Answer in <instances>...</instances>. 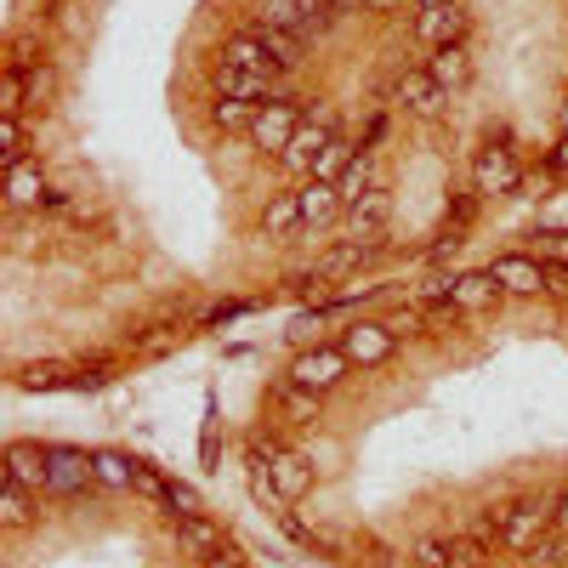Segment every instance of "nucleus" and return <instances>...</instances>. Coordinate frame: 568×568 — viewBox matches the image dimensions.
I'll return each instance as SVG.
<instances>
[{"mask_svg":"<svg viewBox=\"0 0 568 568\" xmlns=\"http://www.w3.org/2000/svg\"><path fill=\"white\" fill-rule=\"evenodd\" d=\"M449 296H455V307H460V313H484V307H495L506 291L495 284V273L484 267V273H460V278L449 284Z\"/></svg>","mask_w":568,"mask_h":568,"instance_id":"17","label":"nucleus"},{"mask_svg":"<svg viewBox=\"0 0 568 568\" xmlns=\"http://www.w3.org/2000/svg\"><path fill=\"white\" fill-rule=\"evenodd\" d=\"M23 91H29V109L52 103V91H58V74H52V63H34V69L23 74Z\"/></svg>","mask_w":568,"mask_h":568,"instance_id":"34","label":"nucleus"},{"mask_svg":"<svg viewBox=\"0 0 568 568\" xmlns=\"http://www.w3.org/2000/svg\"><path fill=\"white\" fill-rule=\"evenodd\" d=\"M23 160V120H0V165H18Z\"/></svg>","mask_w":568,"mask_h":568,"instance_id":"35","label":"nucleus"},{"mask_svg":"<svg viewBox=\"0 0 568 568\" xmlns=\"http://www.w3.org/2000/svg\"><path fill=\"white\" fill-rule=\"evenodd\" d=\"M29 495L34 489H23V484H12V478H0V524H7V529H23L29 524Z\"/></svg>","mask_w":568,"mask_h":568,"instance_id":"29","label":"nucleus"},{"mask_svg":"<svg viewBox=\"0 0 568 568\" xmlns=\"http://www.w3.org/2000/svg\"><path fill=\"white\" fill-rule=\"evenodd\" d=\"M171 529H176V546H182L187 557H200V562H205V557H216V551L227 546V535L211 524L205 511H194V517H171Z\"/></svg>","mask_w":568,"mask_h":568,"instance_id":"12","label":"nucleus"},{"mask_svg":"<svg viewBox=\"0 0 568 568\" xmlns=\"http://www.w3.org/2000/svg\"><path fill=\"white\" fill-rule=\"evenodd\" d=\"M336 187H342V205H358L364 194H375V187H382V182H375V154L358 149V154L347 160V171L336 176Z\"/></svg>","mask_w":568,"mask_h":568,"instance_id":"24","label":"nucleus"},{"mask_svg":"<svg viewBox=\"0 0 568 568\" xmlns=\"http://www.w3.org/2000/svg\"><path fill=\"white\" fill-rule=\"evenodd\" d=\"M524 187V165H517V154L511 149H478V160H471V194H517Z\"/></svg>","mask_w":568,"mask_h":568,"instance_id":"5","label":"nucleus"},{"mask_svg":"<svg viewBox=\"0 0 568 568\" xmlns=\"http://www.w3.org/2000/svg\"><path fill=\"white\" fill-rule=\"evenodd\" d=\"M415 568H455V535H433V540H420L415 546Z\"/></svg>","mask_w":568,"mask_h":568,"instance_id":"33","label":"nucleus"},{"mask_svg":"<svg viewBox=\"0 0 568 568\" xmlns=\"http://www.w3.org/2000/svg\"><path fill=\"white\" fill-rule=\"evenodd\" d=\"M393 347H398V336L387 329V318H353L342 329V353L353 358V369H382L393 358Z\"/></svg>","mask_w":568,"mask_h":568,"instance_id":"3","label":"nucleus"},{"mask_svg":"<svg viewBox=\"0 0 568 568\" xmlns=\"http://www.w3.org/2000/svg\"><path fill=\"white\" fill-rule=\"evenodd\" d=\"M540 262H568V233H546V240H540Z\"/></svg>","mask_w":568,"mask_h":568,"instance_id":"40","label":"nucleus"},{"mask_svg":"<svg viewBox=\"0 0 568 568\" xmlns=\"http://www.w3.org/2000/svg\"><path fill=\"white\" fill-rule=\"evenodd\" d=\"M251 23H262V29H284V34H296L302 45L313 40V29H307V12L296 7V0H256Z\"/></svg>","mask_w":568,"mask_h":568,"instance_id":"20","label":"nucleus"},{"mask_svg":"<svg viewBox=\"0 0 568 568\" xmlns=\"http://www.w3.org/2000/svg\"><path fill=\"white\" fill-rule=\"evenodd\" d=\"M256 109H262V103L216 98V103H211V125H216V131H245V136H251V125H256Z\"/></svg>","mask_w":568,"mask_h":568,"instance_id":"26","label":"nucleus"},{"mask_svg":"<svg viewBox=\"0 0 568 568\" xmlns=\"http://www.w3.org/2000/svg\"><path fill=\"white\" fill-rule=\"evenodd\" d=\"M546 296L568 302V262H546Z\"/></svg>","mask_w":568,"mask_h":568,"instance_id":"39","label":"nucleus"},{"mask_svg":"<svg viewBox=\"0 0 568 568\" xmlns=\"http://www.w3.org/2000/svg\"><path fill=\"white\" fill-rule=\"evenodd\" d=\"M433 7H455V0H420V12H433Z\"/></svg>","mask_w":568,"mask_h":568,"instance_id":"44","label":"nucleus"},{"mask_svg":"<svg viewBox=\"0 0 568 568\" xmlns=\"http://www.w3.org/2000/svg\"><path fill=\"white\" fill-rule=\"evenodd\" d=\"M393 7V0H369V12H387Z\"/></svg>","mask_w":568,"mask_h":568,"instance_id":"45","label":"nucleus"},{"mask_svg":"<svg viewBox=\"0 0 568 568\" xmlns=\"http://www.w3.org/2000/svg\"><path fill=\"white\" fill-rule=\"evenodd\" d=\"M45 471H52V460H45L40 444H12V449H7V471H0V478H12V484L45 495Z\"/></svg>","mask_w":568,"mask_h":568,"instance_id":"14","label":"nucleus"},{"mask_svg":"<svg viewBox=\"0 0 568 568\" xmlns=\"http://www.w3.org/2000/svg\"><path fill=\"white\" fill-rule=\"evenodd\" d=\"M353 154H358V149H353V142H347V136L336 131V136H329V149H324V160L313 165V176H324V182H336V176L347 171V160H353Z\"/></svg>","mask_w":568,"mask_h":568,"instance_id":"32","label":"nucleus"},{"mask_svg":"<svg viewBox=\"0 0 568 568\" xmlns=\"http://www.w3.org/2000/svg\"><path fill=\"white\" fill-rule=\"evenodd\" d=\"M466 7H460V0H455V7H433V12H420V40L426 45H433V52H438V45H466Z\"/></svg>","mask_w":568,"mask_h":568,"instance_id":"13","label":"nucleus"},{"mask_svg":"<svg viewBox=\"0 0 568 568\" xmlns=\"http://www.w3.org/2000/svg\"><path fill=\"white\" fill-rule=\"evenodd\" d=\"M211 85H216V98H240V103H262V98H278V74H256V69H227V63H216Z\"/></svg>","mask_w":568,"mask_h":568,"instance_id":"10","label":"nucleus"},{"mask_svg":"<svg viewBox=\"0 0 568 568\" xmlns=\"http://www.w3.org/2000/svg\"><path fill=\"white\" fill-rule=\"evenodd\" d=\"M302 131V103L296 98H267L262 109H256V125H251V142H256V149L262 154H284V149H291V136Z\"/></svg>","mask_w":568,"mask_h":568,"instance_id":"2","label":"nucleus"},{"mask_svg":"<svg viewBox=\"0 0 568 568\" xmlns=\"http://www.w3.org/2000/svg\"><path fill=\"white\" fill-rule=\"evenodd\" d=\"M45 460H52V471H45V495H85L91 484H98V460H91L85 449L52 444V449H45Z\"/></svg>","mask_w":568,"mask_h":568,"instance_id":"6","label":"nucleus"},{"mask_svg":"<svg viewBox=\"0 0 568 568\" xmlns=\"http://www.w3.org/2000/svg\"><path fill=\"white\" fill-rule=\"evenodd\" d=\"M393 98H398L409 114H420V120H438V114L449 109V91L433 80V69H404V74L393 80Z\"/></svg>","mask_w":568,"mask_h":568,"instance_id":"8","label":"nucleus"},{"mask_svg":"<svg viewBox=\"0 0 568 568\" xmlns=\"http://www.w3.org/2000/svg\"><path fill=\"white\" fill-rule=\"evenodd\" d=\"M296 7L307 12V29H313V40H318V34H329V23H336V0H296Z\"/></svg>","mask_w":568,"mask_h":568,"instance_id":"37","label":"nucleus"},{"mask_svg":"<svg viewBox=\"0 0 568 568\" xmlns=\"http://www.w3.org/2000/svg\"><path fill=\"white\" fill-rule=\"evenodd\" d=\"M426 69H433V80H438L444 91H466V80H471V52H466V45H438Z\"/></svg>","mask_w":568,"mask_h":568,"instance_id":"25","label":"nucleus"},{"mask_svg":"<svg viewBox=\"0 0 568 568\" xmlns=\"http://www.w3.org/2000/svg\"><path fill=\"white\" fill-rule=\"evenodd\" d=\"M251 34L273 52V63H278V69H296V63H302V52H307V45H302L296 34H284V29H262V23H251Z\"/></svg>","mask_w":568,"mask_h":568,"instance_id":"27","label":"nucleus"},{"mask_svg":"<svg viewBox=\"0 0 568 568\" xmlns=\"http://www.w3.org/2000/svg\"><path fill=\"white\" fill-rule=\"evenodd\" d=\"M369 256H375V245H358V240H347V245H336L329 256H318V262H313L307 284H324V278H347V273H358Z\"/></svg>","mask_w":568,"mask_h":568,"instance_id":"21","label":"nucleus"},{"mask_svg":"<svg viewBox=\"0 0 568 568\" xmlns=\"http://www.w3.org/2000/svg\"><path fill=\"white\" fill-rule=\"evenodd\" d=\"M353 369V358L342 353V347H302L296 353V364H291V382L296 387H313V393H329V387H342V375Z\"/></svg>","mask_w":568,"mask_h":568,"instance_id":"4","label":"nucleus"},{"mask_svg":"<svg viewBox=\"0 0 568 568\" xmlns=\"http://www.w3.org/2000/svg\"><path fill=\"white\" fill-rule=\"evenodd\" d=\"M267 471H273V484H278L284 500H302V495L313 489V460H302L296 449H278V455L267 460Z\"/></svg>","mask_w":568,"mask_h":568,"instance_id":"18","label":"nucleus"},{"mask_svg":"<svg viewBox=\"0 0 568 568\" xmlns=\"http://www.w3.org/2000/svg\"><path fill=\"white\" fill-rule=\"evenodd\" d=\"M495 284L506 296H546V262L540 256H529V251H506V256H495Z\"/></svg>","mask_w":568,"mask_h":568,"instance_id":"9","label":"nucleus"},{"mask_svg":"<svg viewBox=\"0 0 568 568\" xmlns=\"http://www.w3.org/2000/svg\"><path fill=\"white\" fill-rule=\"evenodd\" d=\"M551 529H557V495H529V500L500 506V546L517 557L535 551Z\"/></svg>","mask_w":568,"mask_h":568,"instance_id":"1","label":"nucleus"},{"mask_svg":"<svg viewBox=\"0 0 568 568\" xmlns=\"http://www.w3.org/2000/svg\"><path fill=\"white\" fill-rule=\"evenodd\" d=\"M205 568H245V557H240V551H233V546H222L216 557H205Z\"/></svg>","mask_w":568,"mask_h":568,"instance_id":"41","label":"nucleus"},{"mask_svg":"<svg viewBox=\"0 0 568 568\" xmlns=\"http://www.w3.org/2000/svg\"><path fill=\"white\" fill-rule=\"evenodd\" d=\"M478 200H484V194H455L449 211H444V227H449V233H466V222L478 216Z\"/></svg>","mask_w":568,"mask_h":568,"instance_id":"36","label":"nucleus"},{"mask_svg":"<svg viewBox=\"0 0 568 568\" xmlns=\"http://www.w3.org/2000/svg\"><path fill=\"white\" fill-rule=\"evenodd\" d=\"M551 171H557V176H568V136L551 149Z\"/></svg>","mask_w":568,"mask_h":568,"instance_id":"42","label":"nucleus"},{"mask_svg":"<svg viewBox=\"0 0 568 568\" xmlns=\"http://www.w3.org/2000/svg\"><path fill=\"white\" fill-rule=\"evenodd\" d=\"M387 329H393L398 342H404V336H420V313H415V307H398V313L387 318Z\"/></svg>","mask_w":568,"mask_h":568,"instance_id":"38","label":"nucleus"},{"mask_svg":"<svg viewBox=\"0 0 568 568\" xmlns=\"http://www.w3.org/2000/svg\"><path fill=\"white\" fill-rule=\"evenodd\" d=\"M7 205H12V211H23V205H45V176H40L34 160H18V165L7 171Z\"/></svg>","mask_w":568,"mask_h":568,"instance_id":"23","label":"nucleus"},{"mask_svg":"<svg viewBox=\"0 0 568 568\" xmlns=\"http://www.w3.org/2000/svg\"><path fill=\"white\" fill-rule=\"evenodd\" d=\"M222 63H227V69H256V74H284V69L273 63V52H267V45H262L251 29L222 40Z\"/></svg>","mask_w":568,"mask_h":568,"instance_id":"16","label":"nucleus"},{"mask_svg":"<svg viewBox=\"0 0 568 568\" xmlns=\"http://www.w3.org/2000/svg\"><path fill=\"white\" fill-rule=\"evenodd\" d=\"M387 216H393V200L387 187H375V194H364L358 205H347V227L358 245H382L387 240Z\"/></svg>","mask_w":568,"mask_h":568,"instance_id":"11","label":"nucleus"},{"mask_svg":"<svg viewBox=\"0 0 568 568\" xmlns=\"http://www.w3.org/2000/svg\"><path fill=\"white\" fill-rule=\"evenodd\" d=\"M273 404H278V415L291 420V426H313L318 420V409H324V393H313V387H296L291 375L278 382V393H273Z\"/></svg>","mask_w":568,"mask_h":568,"instance_id":"19","label":"nucleus"},{"mask_svg":"<svg viewBox=\"0 0 568 568\" xmlns=\"http://www.w3.org/2000/svg\"><path fill=\"white\" fill-rule=\"evenodd\" d=\"M329 136H336V120H329V114H318V120H302V131L291 136V149H284L278 154V165L284 171H291V176H313V165L324 160V149H329Z\"/></svg>","mask_w":568,"mask_h":568,"instance_id":"7","label":"nucleus"},{"mask_svg":"<svg viewBox=\"0 0 568 568\" xmlns=\"http://www.w3.org/2000/svg\"><path fill=\"white\" fill-rule=\"evenodd\" d=\"M296 200H302V222H307V227H324L336 211H347V205H342V187L324 182V176H307V182L296 187Z\"/></svg>","mask_w":568,"mask_h":568,"instance_id":"15","label":"nucleus"},{"mask_svg":"<svg viewBox=\"0 0 568 568\" xmlns=\"http://www.w3.org/2000/svg\"><path fill=\"white\" fill-rule=\"evenodd\" d=\"M18 387H29V393H52V387H74V369H63V364H29V369L18 375Z\"/></svg>","mask_w":568,"mask_h":568,"instance_id":"30","label":"nucleus"},{"mask_svg":"<svg viewBox=\"0 0 568 568\" xmlns=\"http://www.w3.org/2000/svg\"><path fill=\"white\" fill-rule=\"evenodd\" d=\"M562 562H568V529H557L535 551H524V568H562Z\"/></svg>","mask_w":568,"mask_h":568,"instance_id":"31","label":"nucleus"},{"mask_svg":"<svg viewBox=\"0 0 568 568\" xmlns=\"http://www.w3.org/2000/svg\"><path fill=\"white\" fill-rule=\"evenodd\" d=\"M91 460H98V484H109V489H131V484H136V460H131V455L98 449Z\"/></svg>","mask_w":568,"mask_h":568,"instance_id":"28","label":"nucleus"},{"mask_svg":"<svg viewBox=\"0 0 568 568\" xmlns=\"http://www.w3.org/2000/svg\"><path fill=\"white\" fill-rule=\"evenodd\" d=\"M296 227H307V222H302V200H296V194H278V200H267V211H262V222H256L262 240H291Z\"/></svg>","mask_w":568,"mask_h":568,"instance_id":"22","label":"nucleus"},{"mask_svg":"<svg viewBox=\"0 0 568 568\" xmlns=\"http://www.w3.org/2000/svg\"><path fill=\"white\" fill-rule=\"evenodd\" d=\"M369 7V0H336V18H358Z\"/></svg>","mask_w":568,"mask_h":568,"instance_id":"43","label":"nucleus"}]
</instances>
